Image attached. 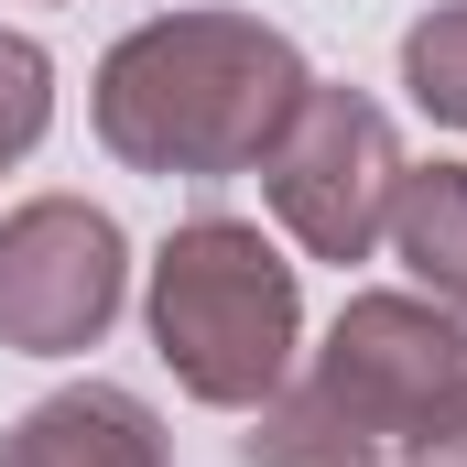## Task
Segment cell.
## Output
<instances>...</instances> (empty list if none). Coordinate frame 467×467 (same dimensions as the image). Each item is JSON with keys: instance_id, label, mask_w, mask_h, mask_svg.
Segmentation results:
<instances>
[{"instance_id": "3", "label": "cell", "mask_w": 467, "mask_h": 467, "mask_svg": "<svg viewBox=\"0 0 467 467\" xmlns=\"http://www.w3.org/2000/svg\"><path fill=\"white\" fill-rule=\"evenodd\" d=\"M141 316L174 391L207 413H261L305 358V283L250 218H185L152 250Z\"/></svg>"}, {"instance_id": "1", "label": "cell", "mask_w": 467, "mask_h": 467, "mask_svg": "<svg viewBox=\"0 0 467 467\" xmlns=\"http://www.w3.org/2000/svg\"><path fill=\"white\" fill-rule=\"evenodd\" d=\"M305 88H316V66L294 55L283 22H261V11H152L99 55L88 119L130 174L229 185V174H261V152L305 109Z\"/></svg>"}, {"instance_id": "7", "label": "cell", "mask_w": 467, "mask_h": 467, "mask_svg": "<svg viewBox=\"0 0 467 467\" xmlns=\"http://www.w3.org/2000/svg\"><path fill=\"white\" fill-rule=\"evenodd\" d=\"M380 239L413 272V294H435L446 316H467V163H402V196H391Z\"/></svg>"}, {"instance_id": "10", "label": "cell", "mask_w": 467, "mask_h": 467, "mask_svg": "<svg viewBox=\"0 0 467 467\" xmlns=\"http://www.w3.org/2000/svg\"><path fill=\"white\" fill-rule=\"evenodd\" d=\"M391 467H467V369L413 413V435H402V457Z\"/></svg>"}, {"instance_id": "8", "label": "cell", "mask_w": 467, "mask_h": 467, "mask_svg": "<svg viewBox=\"0 0 467 467\" xmlns=\"http://www.w3.org/2000/svg\"><path fill=\"white\" fill-rule=\"evenodd\" d=\"M402 88H413V109L467 130V0L446 11H424L413 33H402Z\"/></svg>"}, {"instance_id": "2", "label": "cell", "mask_w": 467, "mask_h": 467, "mask_svg": "<svg viewBox=\"0 0 467 467\" xmlns=\"http://www.w3.org/2000/svg\"><path fill=\"white\" fill-rule=\"evenodd\" d=\"M467 369V316L435 294H348L327 348L305 358L239 435L250 467H391L413 413Z\"/></svg>"}, {"instance_id": "9", "label": "cell", "mask_w": 467, "mask_h": 467, "mask_svg": "<svg viewBox=\"0 0 467 467\" xmlns=\"http://www.w3.org/2000/svg\"><path fill=\"white\" fill-rule=\"evenodd\" d=\"M55 130V55L33 33H0V174Z\"/></svg>"}, {"instance_id": "6", "label": "cell", "mask_w": 467, "mask_h": 467, "mask_svg": "<svg viewBox=\"0 0 467 467\" xmlns=\"http://www.w3.org/2000/svg\"><path fill=\"white\" fill-rule=\"evenodd\" d=\"M0 467H174V435L141 391L119 380H66L44 391L33 413H11L0 435Z\"/></svg>"}, {"instance_id": "4", "label": "cell", "mask_w": 467, "mask_h": 467, "mask_svg": "<svg viewBox=\"0 0 467 467\" xmlns=\"http://www.w3.org/2000/svg\"><path fill=\"white\" fill-rule=\"evenodd\" d=\"M261 196L272 218L294 229L305 261H369L391 229V196H402V130L369 88H305V109L283 119V141L261 152Z\"/></svg>"}, {"instance_id": "5", "label": "cell", "mask_w": 467, "mask_h": 467, "mask_svg": "<svg viewBox=\"0 0 467 467\" xmlns=\"http://www.w3.org/2000/svg\"><path fill=\"white\" fill-rule=\"evenodd\" d=\"M130 305V239L88 196H33L0 218V348L77 358Z\"/></svg>"}]
</instances>
